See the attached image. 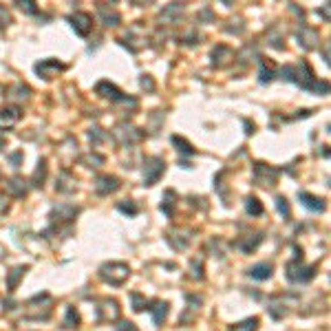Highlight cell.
Listing matches in <instances>:
<instances>
[{
  "instance_id": "6da1fadb",
  "label": "cell",
  "mask_w": 331,
  "mask_h": 331,
  "mask_svg": "<svg viewBox=\"0 0 331 331\" xmlns=\"http://www.w3.org/2000/svg\"><path fill=\"white\" fill-rule=\"evenodd\" d=\"M102 278L108 280L111 285H122V282L128 278V274H130V269H128V265H124V263H108L102 267Z\"/></svg>"
},
{
  "instance_id": "7a4b0ae2",
  "label": "cell",
  "mask_w": 331,
  "mask_h": 331,
  "mask_svg": "<svg viewBox=\"0 0 331 331\" xmlns=\"http://www.w3.org/2000/svg\"><path fill=\"white\" fill-rule=\"evenodd\" d=\"M164 170H166L164 159H159V157H148V159H146V166H144V181H146V185L157 183L159 177L164 174Z\"/></svg>"
},
{
  "instance_id": "3957f363",
  "label": "cell",
  "mask_w": 331,
  "mask_h": 331,
  "mask_svg": "<svg viewBox=\"0 0 331 331\" xmlns=\"http://www.w3.org/2000/svg\"><path fill=\"white\" fill-rule=\"evenodd\" d=\"M69 22H71V27L75 29V33L82 35V38L91 33V29H93V18L88 16V14H82V11H75V14H71L69 16Z\"/></svg>"
},
{
  "instance_id": "277c9868",
  "label": "cell",
  "mask_w": 331,
  "mask_h": 331,
  "mask_svg": "<svg viewBox=\"0 0 331 331\" xmlns=\"http://www.w3.org/2000/svg\"><path fill=\"white\" fill-rule=\"evenodd\" d=\"M64 71V64L58 62V60H42L40 64H35V73L40 77H44V80H53L58 73H62Z\"/></svg>"
},
{
  "instance_id": "5b68a950",
  "label": "cell",
  "mask_w": 331,
  "mask_h": 331,
  "mask_svg": "<svg viewBox=\"0 0 331 331\" xmlns=\"http://www.w3.org/2000/svg\"><path fill=\"white\" fill-rule=\"evenodd\" d=\"M95 91H98V95H102V98H106L111 102H124L122 91H119L115 84H111V82H100L98 86H95Z\"/></svg>"
},
{
  "instance_id": "8992f818",
  "label": "cell",
  "mask_w": 331,
  "mask_h": 331,
  "mask_svg": "<svg viewBox=\"0 0 331 331\" xmlns=\"http://www.w3.org/2000/svg\"><path fill=\"white\" fill-rule=\"evenodd\" d=\"M254 177H256V181L261 183V185H274L276 183V177H278V172L272 170V168H267L265 164H256Z\"/></svg>"
},
{
  "instance_id": "52a82bcc",
  "label": "cell",
  "mask_w": 331,
  "mask_h": 331,
  "mask_svg": "<svg viewBox=\"0 0 331 331\" xmlns=\"http://www.w3.org/2000/svg\"><path fill=\"white\" fill-rule=\"evenodd\" d=\"M119 188V179L117 177H111V174H106V177H100L98 183H95V190H98V195H111V192H115Z\"/></svg>"
},
{
  "instance_id": "ba28073f",
  "label": "cell",
  "mask_w": 331,
  "mask_h": 331,
  "mask_svg": "<svg viewBox=\"0 0 331 331\" xmlns=\"http://www.w3.org/2000/svg\"><path fill=\"white\" fill-rule=\"evenodd\" d=\"M18 119H20V111H18L16 106H9V108L0 111V126H5V128H11Z\"/></svg>"
},
{
  "instance_id": "9c48e42d",
  "label": "cell",
  "mask_w": 331,
  "mask_h": 331,
  "mask_svg": "<svg viewBox=\"0 0 331 331\" xmlns=\"http://www.w3.org/2000/svg\"><path fill=\"white\" fill-rule=\"evenodd\" d=\"M250 276L254 280H267V278H272V265H269V263H258V265H254V267L250 269Z\"/></svg>"
},
{
  "instance_id": "30bf717a",
  "label": "cell",
  "mask_w": 331,
  "mask_h": 331,
  "mask_svg": "<svg viewBox=\"0 0 331 331\" xmlns=\"http://www.w3.org/2000/svg\"><path fill=\"white\" fill-rule=\"evenodd\" d=\"M300 201H303V206H307L309 210H314V212H322L324 210V201L318 197H311L307 195V192H300Z\"/></svg>"
},
{
  "instance_id": "8fae6325",
  "label": "cell",
  "mask_w": 331,
  "mask_h": 331,
  "mask_svg": "<svg viewBox=\"0 0 331 331\" xmlns=\"http://www.w3.org/2000/svg\"><path fill=\"white\" fill-rule=\"evenodd\" d=\"M212 58H214V66H223V64H227L232 60V51L227 49V46H216L214 53H212Z\"/></svg>"
},
{
  "instance_id": "7c38bea8",
  "label": "cell",
  "mask_w": 331,
  "mask_h": 331,
  "mask_svg": "<svg viewBox=\"0 0 331 331\" xmlns=\"http://www.w3.org/2000/svg\"><path fill=\"white\" fill-rule=\"evenodd\" d=\"M150 311H153V318H155V324H161L164 322V318H166V314H168V303H155L153 307H148Z\"/></svg>"
},
{
  "instance_id": "4fadbf2b",
  "label": "cell",
  "mask_w": 331,
  "mask_h": 331,
  "mask_svg": "<svg viewBox=\"0 0 331 331\" xmlns=\"http://www.w3.org/2000/svg\"><path fill=\"white\" fill-rule=\"evenodd\" d=\"M102 305H104L102 309H106V316H102V320H111V318H117L119 316V309H117L115 300H104Z\"/></svg>"
},
{
  "instance_id": "5bb4252c",
  "label": "cell",
  "mask_w": 331,
  "mask_h": 331,
  "mask_svg": "<svg viewBox=\"0 0 331 331\" xmlns=\"http://www.w3.org/2000/svg\"><path fill=\"white\" fill-rule=\"evenodd\" d=\"M9 190L14 192L16 197H22V195H27V185H25V181L22 179H18V177H14L9 181Z\"/></svg>"
},
{
  "instance_id": "9a60e30c",
  "label": "cell",
  "mask_w": 331,
  "mask_h": 331,
  "mask_svg": "<svg viewBox=\"0 0 331 331\" xmlns=\"http://www.w3.org/2000/svg\"><path fill=\"white\" fill-rule=\"evenodd\" d=\"M102 22H104L106 27H115V25H119V14H108V11L102 9Z\"/></svg>"
},
{
  "instance_id": "2e32d148",
  "label": "cell",
  "mask_w": 331,
  "mask_h": 331,
  "mask_svg": "<svg viewBox=\"0 0 331 331\" xmlns=\"http://www.w3.org/2000/svg\"><path fill=\"white\" fill-rule=\"evenodd\" d=\"M248 212H250V214H254V216L263 214V206L258 203V199H256V197H250V199H248Z\"/></svg>"
},
{
  "instance_id": "e0dca14e",
  "label": "cell",
  "mask_w": 331,
  "mask_h": 331,
  "mask_svg": "<svg viewBox=\"0 0 331 331\" xmlns=\"http://www.w3.org/2000/svg\"><path fill=\"white\" fill-rule=\"evenodd\" d=\"M18 5H20V9H25V14H29V16L38 14V9H35V0H18Z\"/></svg>"
},
{
  "instance_id": "ac0fdd59",
  "label": "cell",
  "mask_w": 331,
  "mask_h": 331,
  "mask_svg": "<svg viewBox=\"0 0 331 331\" xmlns=\"http://www.w3.org/2000/svg\"><path fill=\"white\" fill-rule=\"evenodd\" d=\"M25 274V267H16V269H11V276H9V290H16V285H18V278Z\"/></svg>"
},
{
  "instance_id": "d6986e66",
  "label": "cell",
  "mask_w": 331,
  "mask_h": 331,
  "mask_svg": "<svg viewBox=\"0 0 331 331\" xmlns=\"http://www.w3.org/2000/svg\"><path fill=\"white\" fill-rule=\"evenodd\" d=\"M172 144H174V146H179V150H183L185 155H192V153H195L190 144L185 141V139H181V137H172Z\"/></svg>"
},
{
  "instance_id": "ffe728a7",
  "label": "cell",
  "mask_w": 331,
  "mask_h": 331,
  "mask_svg": "<svg viewBox=\"0 0 331 331\" xmlns=\"http://www.w3.org/2000/svg\"><path fill=\"white\" fill-rule=\"evenodd\" d=\"M256 324H258V320H256V318H252V320H245V322L237 324V327H234V331H254Z\"/></svg>"
},
{
  "instance_id": "44dd1931",
  "label": "cell",
  "mask_w": 331,
  "mask_h": 331,
  "mask_svg": "<svg viewBox=\"0 0 331 331\" xmlns=\"http://www.w3.org/2000/svg\"><path fill=\"white\" fill-rule=\"evenodd\" d=\"M64 324H66V327H75V324H77V311L73 309V307H69V309H66V320H64Z\"/></svg>"
},
{
  "instance_id": "7402d4cb",
  "label": "cell",
  "mask_w": 331,
  "mask_h": 331,
  "mask_svg": "<svg viewBox=\"0 0 331 331\" xmlns=\"http://www.w3.org/2000/svg\"><path fill=\"white\" fill-rule=\"evenodd\" d=\"M276 208H278V212L282 216H290V203H287V199H282V197L276 199Z\"/></svg>"
},
{
  "instance_id": "603a6c76",
  "label": "cell",
  "mask_w": 331,
  "mask_h": 331,
  "mask_svg": "<svg viewBox=\"0 0 331 331\" xmlns=\"http://www.w3.org/2000/svg\"><path fill=\"white\" fill-rule=\"evenodd\" d=\"M11 25V14L7 9L0 5V29H5V27H9Z\"/></svg>"
},
{
  "instance_id": "cb8c5ba5",
  "label": "cell",
  "mask_w": 331,
  "mask_h": 331,
  "mask_svg": "<svg viewBox=\"0 0 331 331\" xmlns=\"http://www.w3.org/2000/svg\"><path fill=\"white\" fill-rule=\"evenodd\" d=\"M258 75H261V82H263V84H265V82H269V80H272V77H274L272 69L267 71V62H265V60L261 62V73H258Z\"/></svg>"
},
{
  "instance_id": "d4e9b609",
  "label": "cell",
  "mask_w": 331,
  "mask_h": 331,
  "mask_svg": "<svg viewBox=\"0 0 331 331\" xmlns=\"http://www.w3.org/2000/svg\"><path fill=\"white\" fill-rule=\"evenodd\" d=\"M38 166H40V168H38V170H35V181H38V179L42 181V179H44V174H46V161L42 159Z\"/></svg>"
},
{
  "instance_id": "484cf974",
  "label": "cell",
  "mask_w": 331,
  "mask_h": 331,
  "mask_svg": "<svg viewBox=\"0 0 331 331\" xmlns=\"http://www.w3.org/2000/svg\"><path fill=\"white\" fill-rule=\"evenodd\" d=\"M132 300H135V311H141L146 307V300H144L139 294H132Z\"/></svg>"
},
{
  "instance_id": "4316f807",
  "label": "cell",
  "mask_w": 331,
  "mask_h": 331,
  "mask_svg": "<svg viewBox=\"0 0 331 331\" xmlns=\"http://www.w3.org/2000/svg\"><path fill=\"white\" fill-rule=\"evenodd\" d=\"M119 210L128 214H137V206H132V203H119Z\"/></svg>"
},
{
  "instance_id": "83f0119b",
  "label": "cell",
  "mask_w": 331,
  "mask_h": 331,
  "mask_svg": "<svg viewBox=\"0 0 331 331\" xmlns=\"http://www.w3.org/2000/svg\"><path fill=\"white\" fill-rule=\"evenodd\" d=\"M117 331H139V329H137L132 322H119L117 324Z\"/></svg>"
},
{
  "instance_id": "f1b7e54d",
  "label": "cell",
  "mask_w": 331,
  "mask_h": 331,
  "mask_svg": "<svg viewBox=\"0 0 331 331\" xmlns=\"http://www.w3.org/2000/svg\"><path fill=\"white\" fill-rule=\"evenodd\" d=\"M141 86H144V88H153V80H150L148 75H144V80H141Z\"/></svg>"
},
{
  "instance_id": "f546056e",
  "label": "cell",
  "mask_w": 331,
  "mask_h": 331,
  "mask_svg": "<svg viewBox=\"0 0 331 331\" xmlns=\"http://www.w3.org/2000/svg\"><path fill=\"white\" fill-rule=\"evenodd\" d=\"M5 210H7V199H5V197H0V214H3Z\"/></svg>"
},
{
  "instance_id": "4dcf8cb0",
  "label": "cell",
  "mask_w": 331,
  "mask_h": 331,
  "mask_svg": "<svg viewBox=\"0 0 331 331\" xmlns=\"http://www.w3.org/2000/svg\"><path fill=\"white\" fill-rule=\"evenodd\" d=\"M132 3H135V5H150L153 0H132Z\"/></svg>"
},
{
  "instance_id": "1f68e13d",
  "label": "cell",
  "mask_w": 331,
  "mask_h": 331,
  "mask_svg": "<svg viewBox=\"0 0 331 331\" xmlns=\"http://www.w3.org/2000/svg\"><path fill=\"white\" fill-rule=\"evenodd\" d=\"M98 3L102 5V3H104V0H98ZM106 3H108V5H111V3H117V0H106Z\"/></svg>"
}]
</instances>
